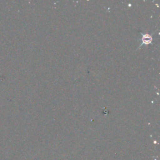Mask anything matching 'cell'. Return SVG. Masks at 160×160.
Returning <instances> with one entry per match:
<instances>
[{
	"label": "cell",
	"mask_w": 160,
	"mask_h": 160,
	"mask_svg": "<svg viewBox=\"0 0 160 160\" xmlns=\"http://www.w3.org/2000/svg\"><path fill=\"white\" fill-rule=\"evenodd\" d=\"M142 44L141 46L143 44L148 45L152 42V37L149 34H142Z\"/></svg>",
	"instance_id": "cell-1"
}]
</instances>
